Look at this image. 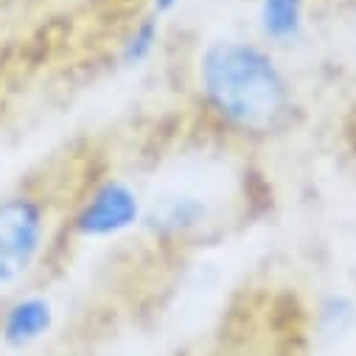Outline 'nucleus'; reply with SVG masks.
<instances>
[{
    "mask_svg": "<svg viewBox=\"0 0 356 356\" xmlns=\"http://www.w3.org/2000/svg\"><path fill=\"white\" fill-rule=\"evenodd\" d=\"M191 81L208 124L233 140L266 143L298 127L300 102L292 76L278 51L261 40H205L194 56Z\"/></svg>",
    "mask_w": 356,
    "mask_h": 356,
    "instance_id": "nucleus-1",
    "label": "nucleus"
},
{
    "mask_svg": "<svg viewBox=\"0 0 356 356\" xmlns=\"http://www.w3.org/2000/svg\"><path fill=\"white\" fill-rule=\"evenodd\" d=\"M59 216L48 191L20 186L0 197V300L26 289L56 244Z\"/></svg>",
    "mask_w": 356,
    "mask_h": 356,
    "instance_id": "nucleus-2",
    "label": "nucleus"
},
{
    "mask_svg": "<svg viewBox=\"0 0 356 356\" xmlns=\"http://www.w3.org/2000/svg\"><path fill=\"white\" fill-rule=\"evenodd\" d=\"M146 216V197L118 174H99L87 180L59 222V230L76 244H107L140 230Z\"/></svg>",
    "mask_w": 356,
    "mask_h": 356,
    "instance_id": "nucleus-3",
    "label": "nucleus"
},
{
    "mask_svg": "<svg viewBox=\"0 0 356 356\" xmlns=\"http://www.w3.org/2000/svg\"><path fill=\"white\" fill-rule=\"evenodd\" d=\"M216 211L211 197L194 188H171L146 200L140 230L154 244H194L213 227Z\"/></svg>",
    "mask_w": 356,
    "mask_h": 356,
    "instance_id": "nucleus-4",
    "label": "nucleus"
},
{
    "mask_svg": "<svg viewBox=\"0 0 356 356\" xmlns=\"http://www.w3.org/2000/svg\"><path fill=\"white\" fill-rule=\"evenodd\" d=\"M59 312L48 292L20 289L0 300V345L6 350H29L48 339L56 328Z\"/></svg>",
    "mask_w": 356,
    "mask_h": 356,
    "instance_id": "nucleus-5",
    "label": "nucleus"
},
{
    "mask_svg": "<svg viewBox=\"0 0 356 356\" xmlns=\"http://www.w3.org/2000/svg\"><path fill=\"white\" fill-rule=\"evenodd\" d=\"M314 0H255L258 40L273 51L298 48L312 26Z\"/></svg>",
    "mask_w": 356,
    "mask_h": 356,
    "instance_id": "nucleus-6",
    "label": "nucleus"
},
{
    "mask_svg": "<svg viewBox=\"0 0 356 356\" xmlns=\"http://www.w3.org/2000/svg\"><path fill=\"white\" fill-rule=\"evenodd\" d=\"M163 23L160 17H154L152 12H140L127 29L124 34L118 37L115 42V65L121 70H140L146 67L154 54L160 51V42H163Z\"/></svg>",
    "mask_w": 356,
    "mask_h": 356,
    "instance_id": "nucleus-7",
    "label": "nucleus"
},
{
    "mask_svg": "<svg viewBox=\"0 0 356 356\" xmlns=\"http://www.w3.org/2000/svg\"><path fill=\"white\" fill-rule=\"evenodd\" d=\"M356 331V298L334 289L314 303V334L325 345H339Z\"/></svg>",
    "mask_w": 356,
    "mask_h": 356,
    "instance_id": "nucleus-8",
    "label": "nucleus"
},
{
    "mask_svg": "<svg viewBox=\"0 0 356 356\" xmlns=\"http://www.w3.org/2000/svg\"><path fill=\"white\" fill-rule=\"evenodd\" d=\"M180 6H183V0H146V12H152L160 20L171 17Z\"/></svg>",
    "mask_w": 356,
    "mask_h": 356,
    "instance_id": "nucleus-9",
    "label": "nucleus"
}]
</instances>
